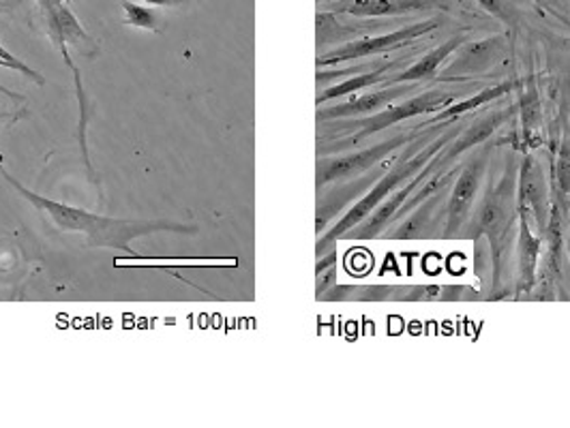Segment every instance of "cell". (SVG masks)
<instances>
[{"instance_id":"obj_1","label":"cell","mask_w":570,"mask_h":428,"mask_svg":"<svg viewBox=\"0 0 570 428\" xmlns=\"http://www.w3.org/2000/svg\"><path fill=\"white\" fill-rule=\"evenodd\" d=\"M0 176L7 180V185L13 191H18L20 198L29 201L39 215H43V219L50 226H55L65 233H82L88 249H116V251H125L127 256H136L134 249H129L131 240L153 236L159 231L183 233V236H196L200 231L196 223H180L174 219H118V217L95 215L85 208L50 200L30 191L29 187L16 180V176H11L2 166H0Z\"/></svg>"},{"instance_id":"obj_2","label":"cell","mask_w":570,"mask_h":428,"mask_svg":"<svg viewBox=\"0 0 570 428\" xmlns=\"http://www.w3.org/2000/svg\"><path fill=\"white\" fill-rule=\"evenodd\" d=\"M517 173L519 161L511 159L504 171L489 185L485 198L472 210V219L465 223V238H487L491 251V283L489 300L507 296V272L511 266L513 249L519 233V210H517Z\"/></svg>"},{"instance_id":"obj_3","label":"cell","mask_w":570,"mask_h":428,"mask_svg":"<svg viewBox=\"0 0 570 428\" xmlns=\"http://www.w3.org/2000/svg\"><path fill=\"white\" fill-rule=\"evenodd\" d=\"M461 99V92L456 90H425L421 94H414L412 99H405L397 106H389L380 112L361 118H340V120H326L328 129L320 131V148L317 157L326 155H340L345 148H354L371 136H377L400 122H405L416 116L438 115L444 108L453 106Z\"/></svg>"},{"instance_id":"obj_4","label":"cell","mask_w":570,"mask_h":428,"mask_svg":"<svg viewBox=\"0 0 570 428\" xmlns=\"http://www.w3.org/2000/svg\"><path fill=\"white\" fill-rule=\"evenodd\" d=\"M502 140H489L470 150V157L463 161L461 170L453 182V191L446 201V221H444V238H456L459 231L465 228L476 198L481 193V187L485 182L487 170L491 166L495 148Z\"/></svg>"},{"instance_id":"obj_5","label":"cell","mask_w":570,"mask_h":428,"mask_svg":"<svg viewBox=\"0 0 570 428\" xmlns=\"http://www.w3.org/2000/svg\"><path fill=\"white\" fill-rule=\"evenodd\" d=\"M425 127H412L400 136H393L384 142L373 143L365 150H356L350 155H326L317 159V191H322L326 185H335L342 180L358 178L367 171L375 170L377 166L386 163L393 152H397L403 146L414 142Z\"/></svg>"},{"instance_id":"obj_6","label":"cell","mask_w":570,"mask_h":428,"mask_svg":"<svg viewBox=\"0 0 570 428\" xmlns=\"http://www.w3.org/2000/svg\"><path fill=\"white\" fill-rule=\"evenodd\" d=\"M567 206L553 198L551 215L547 221V228L542 231V253L537 275V286L528 298L532 300H556L567 298L562 291V275H564V245H567Z\"/></svg>"},{"instance_id":"obj_7","label":"cell","mask_w":570,"mask_h":428,"mask_svg":"<svg viewBox=\"0 0 570 428\" xmlns=\"http://www.w3.org/2000/svg\"><path fill=\"white\" fill-rule=\"evenodd\" d=\"M440 18L425 20V22H416V24H407L400 30L386 32V34H375V37H363V39H354V41H345L340 48L328 50L326 54L317 57V67H335L343 62H354V60H363V58L375 57V54H384L391 50H400L407 48L414 41H419L421 37H425L429 32L440 29Z\"/></svg>"},{"instance_id":"obj_8","label":"cell","mask_w":570,"mask_h":428,"mask_svg":"<svg viewBox=\"0 0 570 428\" xmlns=\"http://www.w3.org/2000/svg\"><path fill=\"white\" fill-rule=\"evenodd\" d=\"M551 203H553V193H551L547 173L542 170L541 161L532 152H523L519 173H517L519 217H523L528 226L542 236L551 215Z\"/></svg>"},{"instance_id":"obj_9","label":"cell","mask_w":570,"mask_h":428,"mask_svg":"<svg viewBox=\"0 0 570 428\" xmlns=\"http://www.w3.org/2000/svg\"><path fill=\"white\" fill-rule=\"evenodd\" d=\"M507 54H509V41L504 34H493L479 41L465 39L455 54L449 58V67H444L435 80L461 82L476 76H487L507 60Z\"/></svg>"},{"instance_id":"obj_10","label":"cell","mask_w":570,"mask_h":428,"mask_svg":"<svg viewBox=\"0 0 570 428\" xmlns=\"http://www.w3.org/2000/svg\"><path fill=\"white\" fill-rule=\"evenodd\" d=\"M476 291L468 286H373L356 287L354 300L370 302H459L474 298Z\"/></svg>"},{"instance_id":"obj_11","label":"cell","mask_w":570,"mask_h":428,"mask_svg":"<svg viewBox=\"0 0 570 428\" xmlns=\"http://www.w3.org/2000/svg\"><path fill=\"white\" fill-rule=\"evenodd\" d=\"M517 125L519 129L502 143H513L514 150L530 152L542 146V103L541 92L534 76L521 78L517 88Z\"/></svg>"},{"instance_id":"obj_12","label":"cell","mask_w":570,"mask_h":428,"mask_svg":"<svg viewBox=\"0 0 570 428\" xmlns=\"http://www.w3.org/2000/svg\"><path fill=\"white\" fill-rule=\"evenodd\" d=\"M514 116H517V106L513 103V106L495 108L489 115L481 116L474 122H470L468 127H463L455 140L440 152L442 166L451 168L463 155H468L470 150H474L481 143L489 142L507 122L513 120Z\"/></svg>"},{"instance_id":"obj_13","label":"cell","mask_w":570,"mask_h":428,"mask_svg":"<svg viewBox=\"0 0 570 428\" xmlns=\"http://www.w3.org/2000/svg\"><path fill=\"white\" fill-rule=\"evenodd\" d=\"M393 161L389 159L382 170H375L373 173H363L358 178H352V180H342V182H335V187L331 189V193L326 198L320 196L317 200V215H315V233L322 236L326 231V226L343 215L347 210V206L356 203L358 198H363L371 187L375 185V180L386 171V168L391 166Z\"/></svg>"},{"instance_id":"obj_14","label":"cell","mask_w":570,"mask_h":428,"mask_svg":"<svg viewBox=\"0 0 570 428\" xmlns=\"http://www.w3.org/2000/svg\"><path fill=\"white\" fill-rule=\"evenodd\" d=\"M446 193H435L425 201H421L412 212H407L405 217H401V223H393L391 228L384 229V238L389 240H421L429 238L431 231L435 229H444L446 221Z\"/></svg>"},{"instance_id":"obj_15","label":"cell","mask_w":570,"mask_h":428,"mask_svg":"<svg viewBox=\"0 0 570 428\" xmlns=\"http://www.w3.org/2000/svg\"><path fill=\"white\" fill-rule=\"evenodd\" d=\"M416 86L419 84L384 86L382 90H375V92L363 94V97L347 99L343 103H335V106H328V108L320 106L317 108V122L375 115V112L393 106L395 101H400L405 94L416 92Z\"/></svg>"},{"instance_id":"obj_16","label":"cell","mask_w":570,"mask_h":428,"mask_svg":"<svg viewBox=\"0 0 570 428\" xmlns=\"http://www.w3.org/2000/svg\"><path fill=\"white\" fill-rule=\"evenodd\" d=\"M43 18V24L48 27L50 39L57 43H67L76 48L82 57H97L99 46L95 39L86 32L85 27L78 22L76 13L71 11V4H58L55 9L39 11Z\"/></svg>"},{"instance_id":"obj_17","label":"cell","mask_w":570,"mask_h":428,"mask_svg":"<svg viewBox=\"0 0 570 428\" xmlns=\"http://www.w3.org/2000/svg\"><path fill=\"white\" fill-rule=\"evenodd\" d=\"M465 32H459L455 37H451L449 41L440 43L438 48H433L431 52H428L425 57L419 58L414 64L401 69L397 73H389L384 86H397V84H421V82H429V80H435L442 71V67L449 62V58L455 54L459 50V46L465 41Z\"/></svg>"},{"instance_id":"obj_18","label":"cell","mask_w":570,"mask_h":428,"mask_svg":"<svg viewBox=\"0 0 570 428\" xmlns=\"http://www.w3.org/2000/svg\"><path fill=\"white\" fill-rule=\"evenodd\" d=\"M449 9V0H350L342 11L354 18H400Z\"/></svg>"},{"instance_id":"obj_19","label":"cell","mask_w":570,"mask_h":428,"mask_svg":"<svg viewBox=\"0 0 570 428\" xmlns=\"http://www.w3.org/2000/svg\"><path fill=\"white\" fill-rule=\"evenodd\" d=\"M517 259H519V283H517V298L521 293L530 296L537 286L539 263H541L542 236L528 226L523 217H519V233H517Z\"/></svg>"},{"instance_id":"obj_20","label":"cell","mask_w":570,"mask_h":428,"mask_svg":"<svg viewBox=\"0 0 570 428\" xmlns=\"http://www.w3.org/2000/svg\"><path fill=\"white\" fill-rule=\"evenodd\" d=\"M519 84H521V78H509V80H504V82L487 86L483 90H479L476 94H472V97H468V99H459L453 106L444 108L442 112H438L429 122L421 125V127L440 125V122H451V120H461L463 116H468L470 112L483 108V106H489V103H493V101H500V99L511 97L514 90L519 88Z\"/></svg>"},{"instance_id":"obj_21","label":"cell","mask_w":570,"mask_h":428,"mask_svg":"<svg viewBox=\"0 0 570 428\" xmlns=\"http://www.w3.org/2000/svg\"><path fill=\"white\" fill-rule=\"evenodd\" d=\"M403 62H405V60H389V62H384L382 67H375V69H371V71H363V73L350 76L342 84L328 86L326 90H322V92L317 94L315 103H317V108H320V106L328 103L331 99L352 97V94L358 92V90H365V88H371V86H382L384 84V80H386V76H389L393 69L401 67Z\"/></svg>"},{"instance_id":"obj_22","label":"cell","mask_w":570,"mask_h":428,"mask_svg":"<svg viewBox=\"0 0 570 428\" xmlns=\"http://www.w3.org/2000/svg\"><path fill=\"white\" fill-rule=\"evenodd\" d=\"M122 11H125V27H134V29L150 30V32H159L161 30V18L150 9V4H140L134 0H122Z\"/></svg>"},{"instance_id":"obj_23","label":"cell","mask_w":570,"mask_h":428,"mask_svg":"<svg viewBox=\"0 0 570 428\" xmlns=\"http://www.w3.org/2000/svg\"><path fill=\"white\" fill-rule=\"evenodd\" d=\"M553 185H556V193H558V201L569 200L570 196V136H564L560 148L556 152V161H553Z\"/></svg>"},{"instance_id":"obj_24","label":"cell","mask_w":570,"mask_h":428,"mask_svg":"<svg viewBox=\"0 0 570 428\" xmlns=\"http://www.w3.org/2000/svg\"><path fill=\"white\" fill-rule=\"evenodd\" d=\"M476 2L485 9L487 13L498 18L509 29L514 30L519 27V16H517L513 0H476Z\"/></svg>"},{"instance_id":"obj_25","label":"cell","mask_w":570,"mask_h":428,"mask_svg":"<svg viewBox=\"0 0 570 428\" xmlns=\"http://www.w3.org/2000/svg\"><path fill=\"white\" fill-rule=\"evenodd\" d=\"M0 60H4L9 69H13V71H18V73H22V76H27V78L32 80L35 84H46V78H43L39 71H35V69L29 67L24 60H20V58L13 57V54H11L7 48H2V43H0Z\"/></svg>"},{"instance_id":"obj_26","label":"cell","mask_w":570,"mask_h":428,"mask_svg":"<svg viewBox=\"0 0 570 428\" xmlns=\"http://www.w3.org/2000/svg\"><path fill=\"white\" fill-rule=\"evenodd\" d=\"M315 277H317V287H315V296L317 298H322L326 293V289L331 291V287L337 286V270H335V266L324 270V272H320V275H315Z\"/></svg>"},{"instance_id":"obj_27","label":"cell","mask_w":570,"mask_h":428,"mask_svg":"<svg viewBox=\"0 0 570 428\" xmlns=\"http://www.w3.org/2000/svg\"><path fill=\"white\" fill-rule=\"evenodd\" d=\"M333 266H337V253H335V251H326L324 256L317 257L315 275H320V272H324V270H328V268H333Z\"/></svg>"},{"instance_id":"obj_28","label":"cell","mask_w":570,"mask_h":428,"mask_svg":"<svg viewBox=\"0 0 570 428\" xmlns=\"http://www.w3.org/2000/svg\"><path fill=\"white\" fill-rule=\"evenodd\" d=\"M140 2L150 4V7H159V9H176V7L187 4L189 0H140Z\"/></svg>"},{"instance_id":"obj_29","label":"cell","mask_w":570,"mask_h":428,"mask_svg":"<svg viewBox=\"0 0 570 428\" xmlns=\"http://www.w3.org/2000/svg\"><path fill=\"white\" fill-rule=\"evenodd\" d=\"M58 4H71V0H37V9H39V11L55 9Z\"/></svg>"},{"instance_id":"obj_30","label":"cell","mask_w":570,"mask_h":428,"mask_svg":"<svg viewBox=\"0 0 570 428\" xmlns=\"http://www.w3.org/2000/svg\"><path fill=\"white\" fill-rule=\"evenodd\" d=\"M20 118H24V112L13 115V112H2V110H0V127H2V125H11V122H18Z\"/></svg>"},{"instance_id":"obj_31","label":"cell","mask_w":570,"mask_h":428,"mask_svg":"<svg viewBox=\"0 0 570 428\" xmlns=\"http://www.w3.org/2000/svg\"><path fill=\"white\" fill-rule=\"evenodd\" d=\"M0 90H2L7 97H11V99H22V97H18L16 92H11V90H7V88H2V86H0Z\"/></svg>"},{"instance_id":"obj_32","label":"cell","mask_w":570,"mask_h":428,"mask_svg":"<svg viewBox=\"0 0 570 428\" xmlns=\"http://www.w3.org/2000/svg\"><path fill=\"white\" fill-rule=\"evenodd\" d=\"M564 247H567V249H564V251H567V253H569V256H570V226H569V231H567V245H564Z\"/></svg>"}]
</instances>
